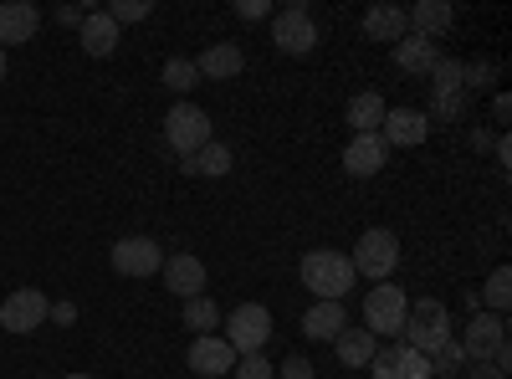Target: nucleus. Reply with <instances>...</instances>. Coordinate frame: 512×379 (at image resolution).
Segmentation results:
<instances>
[{
  "label": "nucleus",
  "mask_w": 512,
  "mask_h": 379,
  "mask_svg": "<svg viewBox=\"0 0 512 379\" xmlns=\"http://www.w3.org/2000/svg\"><path fill=\"white\" fill-rule=\"evenodd\" d=\"M221 339L236 349V359H241V354H262L267 339H272V313H267L262 303H241V308L226 318V333H221Z\"/></svg>",
  "instance_id": "obj_6"
},
{
  "label": "nucleus",
  "mask_w": 512,
  "mask_h": 379,
  "mask_svg": "<svg viewBox=\"0 0 512 379\" xmlns=\"http://www.w3.org/2000/svg\"><path fill=\"white\" fill-rule=\"evenodd\" d=\"M113 26H128V21H144V16H154V6L149 0H108V11H103Z\"/></svg>",
  "instance_id": "obj_30"
},
{
  "label": "nucleus",
  "mask_w": 512,
  "mask_h": 379,
  "mask_svg": "<svg viewBox=\"0 0 512 379\" xmlns=\"http://www.w3.org/2000/svg\"><path fill=\"white\" fill-rule=\"evenodd\" d=\"M431 88H436V98L466 93V88H461V62H456V57H441V62L431 67Z\"/></svg>",
  "instance_id": "obj_28"
},
{
  "label": "nucleus",
  "mask_w": 512,
  "mask_h": 379,
  "mask_svg": "<svg viewBox=\"0 0 512 379\" xmlns=\"http://www.w3.org/2000/svg\"><path fill=\"white\" fill-rule=\"evenodd\" d=\"M272 47L287 57H308L318 47V26L308 16V0H292V6H282L272 16Z\"/></svg>",
  "instance_id": "obj_5"
},
{
  "label": "nucleus",
  "mask_w": 512,
  "mask_h": 379,
  "mask_svg": "<svg viewBox=\"0 0 512 379\" xmlns=\"http://www.w3.org/2000/svg\"><path fill=\"white\" fill-rule=\"evenodd\" d=\"M77 41H82V52H88V57H113L118 52V26L103 11H88L82 26H77Z\"/></svg>",
  "instance_id": "obj_20"
},
{
  "label": "nucleus",
  "mask_w": 512,
  "mask_h": 379,
  "mask_svg": "<svg viewBox=\"0 0 512 379\" xmlns=\"http://www.w3.org/2000/svg\"><path fill=\"white\" fill-rule=\"evenodd\" d=\"M384 159H390V149H384L379 134H354L349 149H344V170H349L354 180H369V175L384 170Z\"/></svg>",
  "instance_id": "obj_15"
},
{
  "label": "nucleus",
  "mask_w": 512,
  "mask_h": 379,
  "mask_svg": "<svg viewBox=\"0 0 512 379\" xmlns=\"http://www.w3.org/2000/svg\"><path fill=\"white\" fill-rule=\"evenodd\" d=\"M369 369H374V379H431V359L415 354V349H405V344L379 349V354L369 359Z\"/></svg>",
  "instance_id": "obj_14"
},
{
  "label": "nucleus",
  "mask_w": 512,
  "mask_h": 379,
  "mask_svg": "<svg viewBox=\"0 0 512 379\" xmlns=\"http://www.w3.org/2000/svg\"><path fill=\"white\" fill-rule=\"evenodd\" d=\"M297 277H303V287L313 292V303H344L354 292V282H359L354 262L344 257V251H308Z\"/></svg>",
  "instance_id": "obj_1"
},
{
  "label": "nucleus",
  "mask_w": 512,
  "mask_h": 379,
  "mask_svg": "<svg viewBox=\"0 0 512 379\" xmlns=\"http://www.w3.org/2000/svg\"><path fill=\"white\" fill-rule=\"evenodd\" d=\"M41 26V11L31 6V0H6L0 6V47H21V41H31Z\"/></svg>",
  "instance_id": "obj_16"
},
{
  "label": "nucleus",
  "mask_w": 512,
  "mask_h": 379,
  "mask_svg": "<svg viewBox=\"0 0 512 379\" xmlns=\"http://www.w3.org/2000/svg\"><path fill=\"white\" fill-rule=\"evenodd\" d=\"M231 374H236V379H277V364H267L262 354H241Z\"/></svg>",
  "instance_id": "obj_33"
},
{
  "label": "nucleus",
  "mask_w": 512,
  "mask_h": 379,
  "mask_svg": "<svg viewBox=\"0 0 512 379\" xmlns=\"http://www.w3.org/2000/svg\"><path fill=\"white\" fill-rule=\"evenodd\" d=\"M164 267V246L154 236H123L113 241V272L118 277H154Z\"/></svg>",
  "instance_id": "obj_8"
},
{
  "label": "nucleus",
  "mask_w": 512,
  "mask_h": 379,
  "mask_svg": "<svg viewBox=\"0 0 512 379\" xmlns=\"http://www.w3.org/2000/svg\"><path fill=\"white\" fill-rule=\"evenodd\" d=\"M47 318H52V323H77V303H52Z\"/></svg>",
  "instance_id": "obj_37"
},
{
  "label": "nucleus",
  "mask_w": 512,
  "mask_h": 379,
  "mask_svg": "<svg viewBox=\"0 0 512 379\" xmlns=\"http://www.w3.org/2000/svg\"><path fill=\"white\" fill-rule=\"evenodd\" d=\"M164 287L169 292H175V298H200V292H205V262L195 257V251H175V257H164Z\"/></svg>",
  "instance_id": "obj_12"
},
{
  "label": "nucleus",
  "mask_w": 512,
  "mask_h": 379,
  "mask_svg": "<svg viewBox=\"0 0 512 379\" xmlns=\"http://www.w3.org/2000/svg\"><path fill=\"white\" fill-rule=\"evenodd\" d=\"M384 113H390V108H384L379 93H359V98L349 103V129H354V134H379Z\"/></svg>",
  "instance_id": "obj_25"
},
{
  "label": "nucleus",
  "mask_w": 512,
  "mask_h": 379,
  "mask_svg": "<svg viewBox=\"0 0 512 379\" xmlns=\"http://www.w3.org/2000/svg\"><path fill=\"white\" fill-rule=\"evenodd\" d=\"M159 82H164L169 93H190L195 82H200V72H195V62H190V57H169V62H164V72H159Z\"/></svg>",
  "instance_id": "obj_26"
},
{
  "label": "nucleus",
  "mask_w": 512,
  "mask_h": 379,
  "mask_svg": "<svg viewBox=\"0 0 512 379\" xmlns=\"http://www.w3.org/2000/svg\"><path fill=\"white\" fill-rule=\"evenodd\" d=\"M246 67V52L236 47V41H216L210 52H200L195 57V72L200 77H210V82H226V77H236Z\"/></svg>",
  "instance_id": "obj_18"
},
{
  "label": "nucleus",
  "mask_w": 512,
  "mask_h": 379,
  "mask_svg": "<svg viewBox=\"0 0 512 379\" xmlns=\"http://www.w3.org/2000/svg\"><path fill=\"white\" fill-rule=\"evenodd\" d=\"M461 364H466V354H461V344H456V339H451L446 349H436V354H431V374H441V379H451Z\"/></svg>",
  "instance_id": "obj_32"
},
{
  "label": "nucleus",
  "mask_w": 512,
  "mask_h": 379,
  "mask_svg": "<svg viewBox=\"0 0 512 379\" xmlns=\"http://www.w3.org/2000/svg\"><path fill=\"white\" fill-rule=\"evenodd\" d=\"M231 164H236L231 149H226L221 139H210L205 149H195V154L185 159V170H190V175H205V180H221V175H231Z\"/></svg>",
  "instance_id": "obj_24"
},
{
  "label": "nucleus",
  "mask_w": 512,
  "mask_h": 379,
  "mask_svg": "<svg viewBox=\"0 0 512 379\" xmlns=\"http://www.w3.org/2000/svg\"><path fill=\"white\" fill-rule=\"evenodd\" d=\"M405 16H410V31H415V36H425V41L446 36V31H451V21H456L451 0H420V6H410Z\"/></svg>",
  "instance_id": "obj_19"
},
{
  "label": "nucleus",
  "mask_w": 512,
  "mask_h": 379,
  "mask_svg": "<svg viewBox=\"0 0 512 379\" xmlns=\"http://www.w3.org/2000/svg\"><path fill=\"white\" fill-rule=\"evenodd\" d=\"M451 339H456V328H451L446 303H436V298L410 303V313H405V349H415V354L431 359V354H436V349H446Z\"/></svg>",
  "instance_id": "obj_2"
},
{
  "label": "nucleus",
  "mask_w": 512,
  "mask_h": 379,
  "mask_svg": "<svg viewBox=\"0 0 512 379\" xmlns=\"http://www.w3.org/2000/svg\"><path fill=\"white\" fill-rule=\"evenodd\" d=\"M236 16L241 21H262V16H272V6L267 0H236Z\"/></svg>",
  "instance_id": "obj_35"
},
{
  "label": "nucleus",
  "mask_w": 512,
  "mask_h": 379,
  "mask_svg": "<svg viewBox=\"0 0 512 379\" xmlns=\"http://www.w3.org/2000/svg\"><path fill=\"white\" fill-rule=\"evenodd\" d=\"M364 36L369 41H400V36H410V16L400 6H369L364 11Z\"/></svg>",
  "instance_id": "obj_23"
},
{
  "label": "nucleus",
  "mask_w": 512,
  "mask_h": 379,
  "mask_svg": "<svg viewBox=\"0 0 512 379\" xmlns=\"http://www.w3.org/2000/svg\"><path fill=\"white\" fill-rule=\"evenodd\" d=\"M354 277H369V282H390L395 267H400V236L390 226H369L354 246Z\"/></svg>",
  "instance_id": "obj_3"
},
{
  "label": "nucleus",
  "mask_w": 512,
  "mask_h": 379,
  "mask_svg": "<svg viewBox=\"0 0 512 379\" xmlns=\"http://www.w3.org/2000/svg\"><path fill=\"white\" fill-rule=\"evenodd\" d=\"M333 354H338V364H344V369H369V359L379 354V339H374L369 328H344L333 339Z\"/></svg>",
  "instance_id": "obj_21"
},
{
  "label": "nucleus",
  "mask_w": 512,
  "mask_h": 379,
  "mask_svg": "<svg viewBox=\"0 0 512 379\" xmlns=\"http://www.w3.org/2000/svg\"><path fill=\"white\" fill-rule=\"evenodd\" d=\"M344 328H349L344 303H313V308L303 313V333H308V339H318V344H333Z\"/></svg>",
  "instance_id": "obj_22"
},
{
  "label": "nucleus",
  "mask_w": 512,
  "mask_h": 379,
  "mask_svg": "<svg viewBox=\"0 0 512 379\" xmlns=\"http://www.w3.org/2000/svg\"><path fill=\"white\" fill-rule=\"evenodd\" d=\"M466 379H507V374H497L492 364H472V374H466Z\"/></svg>",
  "instance_id": "obj_40"
},
{
  "label": "nucleus",
  "mask_w": 512,
  "mask_h": 379,
  "mask_svg": "<svg viewBox=\"0 0 512 379\" xmlns=\"http://www.w3.org/2000/svg\"><path fill=\"white\" fill-rule=\"evenodd\" d=\"M482 298H487V308H492V313H507V303H512V272H507V267H497V272L487 277Z\"/></svg>",
  "instance_id": "obj_29"
},
{
  "label": "nucleus",
  "mask_w": 512,
  "mask_h": 379,
  "mask_svg": "<svg viewBox=\"0 0 512 379\" xmlns=\"http://www.w3.org/2000/svg\"><path fill=\"white\" fill-rule=\"evenodd\" d=\"M0 77H6V47H0Z\"/></svg>",
  "instance_id": "obj_42"
},
{
  "label": "nucleus",
  "mask_w": 512,
  "mask_h": 379,
  "mask_svg": "<svg viewBox=\"0 0 512 379\" xmlns=\"http://www.w3.org/2000/svg\"><path fill=\"white\" fill-rule=\"evenodd\" d=\"M62 379H93V374H62Z\"/></svg>",
  "instance_id": "obj_43"
},
{
  "label": "nucleus",
  "mask_w": 512,
  "mask_h": 379,
  "mask_svg": "<svg viewBox=\"0 0 512 379\" xmlns=\"http://www.w3.org/2000/svg\"><path fill=\"white\" fill-rule=\"evenodd\" d=\"M216 323H221V308L210 303L205 292H200V298H190V303H185V328L195 333V339H200V333H210Z\"/></svg>",
  "instance_id": "obj_27"
},
{
  "label": "nucleus",
  "mask_w": 512,
  "mask_h": 379,
  "mask_svg": "<svg viewBox=\"0 0 512 379\" xmlns=\"http://www.w3.org/2000/svg\"><path fill=\"white\" fill-rule=\"evenodd\" d=\"M47 308H52V298L41 287H16L11 298L0 303V328L6 333H31V328L47 323Z\"/></svg>",
  "instance_id": "obj_9"
},
{
  "label": "nucleus",
  "mask_w": 512,
  "mask_h": 379,
  "mask_svg": "<svg viewBox=\"0 0 512 379\" xmlns=\"http://www.w3.org/2000/svg\"><path fill=\"white\" fill-rule=\"evenodd\" d=\"M405 313H410L405 287H395V282L369 287V298H364V328L374 333V339H400V333H405Z\"/></svg>",
  "instance_id": "obj_4"
},
{
  "label": "nucleus",
  "mask_w": 512,
  "mask_h": 379,
  "mask_svg": "<svg viewBox=\"0 0 512 379\" xmlns=\"http://www.w3.org/2000/svg\"><path fill=\"white\" fill-rule=\"evenodd\" d=\"M492 118H497V123H507V118H512V98H507V93H497V98H492Z\"/></svg>",
  "instance_id": "obj_39"
},
{
  "label": "nucleus",
  "mask_w": 512,
  "mask_h": 379,
  "mask_svg": "<svg viewBox=\"0 0 512 379\" xmlns=\"http://www.w3.org/2000/svg\"><path fill=\"white\" fill-rule=\"evenodd\" d=\"M379 139H384V149H415L431 139V118L420 108H390L379 123Z\"/></svg>",
  "instance_id": "obj_11"
},
{
  "label": "nucleus",
  "mask_w": 512,
  "mask_h": 379,
  "mask_svg": "<svg viewBox=\"0 0 512 379\" xmlns=\"http://www.w3.org/2000/svg\"><path fill=\"white\" fill-rule=\"evenodd\" d=\"M282 379H313V364L303 354H292V359H282Z\"/></svg>",
  "instance_id": "obj_36"
},
{
  "label": "nucleus",
  "mask_w": 512,
  "mask_h": 379,
  "mask_svg": "<svg viewBox=\"0 0 512 379\" xmlns=\"http://www.w3.org/2000/svg\"><path fill=\"white\" fill-rule=\"evenodd\" d=\"M507 339V318L502 313H472V323L461 328V354H466V364H487L492 359V349Z\"/></svg>",
  "instance_id": "obj_10"
},
{
  "label": "nucleus",
  "mask_w": 512,
  "mask_h": 379,
  "mask_svg": "<svg viewBox=\"0 0 512 379\" xmlns=\"http://www.w3.org/2000/svg\"><path fill=\"white\" fill-rule=\"evenodd\" d=\"M492 77H497V62H461V88L466 93L492 88Z\"/></svg>",
  "instance_id": "obj_31"
},
{
  "label": "nucleus",
  "mask_w": 512,
  "mask_h": 379,
  "mask_svg": "<svg viewBox=\"0 0 512 379\" xmlns=\"http://www.w3.org/2000/svg\"><path fill=\"white\" fill-rule=\"evenodd\" d=\"M190 369L200 379H221V374L236 369V349L221 339V333H200V339L190 344Z\"/></svg>",
  "instance_id": "obj_13"
},
{
  "label": "nucleus",
  "mask_w": 512,
  "mask_h": 379,
  "mask_svg": "<svg viewBox=\"0 0 512 379\" xmlns=\"http://www.w3.org/2000/svg\"><path fill=\"white\" fill-rule=\"evenodd\" d=\"M436 62H441L436 41H425V36H415V31L395 41V67H400V72H410V77H431Z\"/></svg>",
  "instance_id": "obj_17"
},
{
  "label": "nucleus",
  "mask_w": 512,
  "mask_h": 379,
  "mask_svg": "<svg viewBox=\"0 0 512 379\" xmlns=\"http://www.w3.org/2000/svg\"><path fill=\"white\" fill-rule=\"evenodd\" d=\"M164 139H169V149L175 154H195V149H205L210 144V113L205 108H195V103H175L164 113Z\"/></svg>",
  "instance_id": "obj_7"
},
{
  "label": "nucleus",
  "mask_w": 512,
  "mask_h": 379,
  "mask_svg": "<svg viewBox=\"0 0 512 379\" xmlns=\"http://www.w3.org/2000/svg\"><path fill=\"white\" fill-rule=\"evenodd\" d=\"M472 144H477V149H482V154H487V149H492V144H497V139H492V134H487V129H477V134H472Z\"/></svg>",
  "instance_id": "obj_41"
},
{
  "label": "nucleus",
  "mask_w": 512,
  "mask_h": 379,
  "mask_svg": "<svg viewBox=\"0 0 512 379\" xmlns=\"http://www.w3.org/2000/svg\"><path fill=\"white\" fill-rule=\"evenodd\" d=\"M431 113H436L441 123H456V118L466 113V93H446V98H436V103H431ZM431 113H425V118H431Z\"/></svg>",
  "instance_id": "obj_34"
},
{
  "label": "nucleus",
  "mask_w": 512,
  "mask_h": 379,
  "mask_svg": "<svg viewBox=\"0 0 512 379\" xmlns=\"http://www.w3.org/2000/svg\"><path fill=\"white\" fill-rule=\"evenodd\" d=\"M82 16H88L82 6H57V21H62V26H82Z\"/></svg>",
  "instance_id": "obj_38"
}]
</instances>
